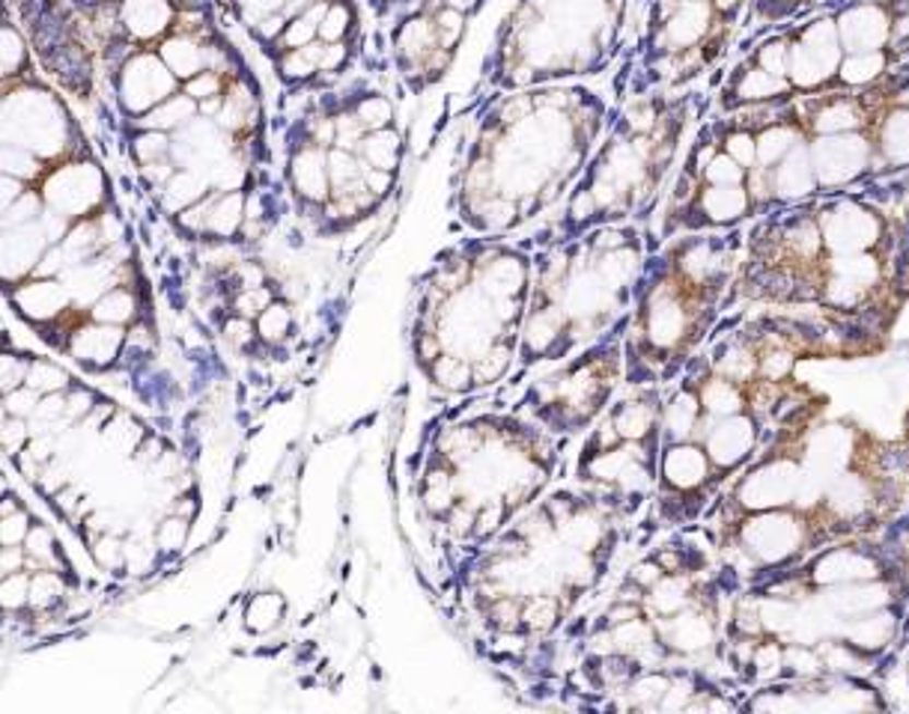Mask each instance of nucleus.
<instances>
[{"label":"nucleus","mask_w":909,"mask_h":714,"mask_svg":"<svg viewBox=\"0 0 909 714\" xmlns=\"http://www.w3.org/2000/svg\"><path fill=\"white\" fill-rule=\"evenodd\" d=\"M645 533L560 476L483 548L436 572V595L477 658L519 691Z\"/></svg>","instance_id":"obj_1"},{"label":"nucleus","mask_w":909,"mask_h":714,"mask_svg":"<svg viewBox=\"0 0 909 714\" xmlns=\"http://www.w3.org/2000/svg\"><path fill=\"white\" fill-rule=\"evenodd\" d=\"M612 110L588 81L474 98L450 164L453 227L462 236L516 238L558 215Z\"/></svg>","instance_id":"obj_2"},{"label":"nucleus","mask_w":909,"mask_h":714,"mask_svg":"<svg viewBox=\"0 0 909 714\" xmlns=\"http://www.w3.org/2000/svg\"><path fill=\"white\" fill-rule=\"evenodd\" d=\"M570 450L507 390L441 405L409 455V507L436 572L538 503L567 474Z\"/></svg>","instance_id":"obj_3"},{"label":"nucleus","mask_w":909,"mask_h":714,"mask_svg":"<svg viewBox=\"0 0 909 714\" xmlns=\"http://www.w3.org/2000/svg\"><path fill=\"white\" fill-rule=\"evenodd\" d=\"M534 257L519 238L462 236L417 274L409 360L441 405L501 390L519 360Z\"/></svg>","instance_id":"obj_4"},{"label":"nucleus","mask_w":909,"mask_h":714,"mask_svg":"<svg viewBox=\"0 0 909 714\" xmlns=\"http://www.w3.org/2000/svg\"><path fill=\"white\" fill-rule=\"evenodd\" d=\"M659 248L647 224H600L531 250V289L510 381L560 364L621 334L647 253Z\"/></svg>","instance_id":"obj_5"},{"label":"nucleus","mask_w":909,"mask_h":714,"mask_svg":"<svg viewBox=\"0 0 909 714\" xmlns=\"http://www.w3.org/2000/svg\"><path fill=\"white\" fill-rule=\"evenodd\" d=\"M662 384H624L591 429L572 441L567 479L603 507L641 524L657 495Z\"/></svg>","instance_id":"obj_6"},{"label":"nucleus","mask_w":909,"mask_h":714,"mask_svg":"<svg viewBox=\"0 0 909 714\" xmlns=\"http://www.w3.org/2000/svg\"><path fill=\"white\" fill-rule=\"evenodd\" d=\"M626 384L624 331L560 364L531 372L507 390L513 402L552 435L576 441Z\"/></svg>","instance_id":"obj_7"},{"label":"nucleus","mask_w":909,"mask_h":714,"mask_svg":"<svg viewBox=\"0 0 909 714\" xmlns=\"http://www.w3.org/2000/svg\"><path fill=\"white\" fill-rule=\"evenodd\" d=\"M114 81V93H117V105H120L126 122H134L143 117L146 110H153L155 105H162L165 98L182 90V84L176 81L174 72L167 69L165 60L158 57L153 45L138 48L126 63L110 75Z\"/></svg>","instance_id":"obj_8"},{"label":"nucleus","mask_w":909,"mask_h":714,"mask_svg":"<svg viewBox=\"0 0 909 714\" xmlns=\"http://www.w3.org/2000/svg\"><path fill=\"white\" fill-rule=\"evenodd\" d=\"M105 174H102L96 164L90 162H78V164H63L60 170L48 176L43 185V197L48 209H55L57 215L63 217H96L93 212L105 206Z\"/></svg>","instance_id":"obj_9"},{"label":"nucleus","mask_w":909,"mask_h":714,"mask_svg":"<svg viewBox=\"0 0 909 714\" xmlns=\"http://www.w3.org/2000/svg\"><path fill=\"white\" fill-rule=\"evenodd\" d=\"M117 19H120V31L138 48H143V45L162 43L174 31L179 10H176V0H120Z\"/></svg>","instance_id":"obj_10"},{"label":"nucleus","mask_w":909,"mask_h":714,"mask_svg":"<svg viewBox=\"0 0 909 714\" xmlns=\"http://www.w3.org/2000/svg\"><path fill=\"white\" fill-rule=\"evenodd\" d=\"M838 36L841 43L847 45L850 55H862V51H880L883 45L888 43L892 36V22L883 7L876 3H859V7H850L838 19Z\"/></svg>","instance_id":"obj_11"},{"label":"nucleus","mask_w":909,"mask_h":714,"mask_svg":"<svg viewBox=\"0 0 909 714\" xmlns=\"http://www.w3.org/2000/svg\"><path fill=\"white\" fill-rule=\"evenodd\" d=\"M48 248L51 241L45 238L39 221L0 233V281H19L27 271H34Z\"/></svg>","instance_id":"obj_12"},{"label":"nucleus","mask_w":909,"mask_h":714,"mask_svg":"<svg viewBox=\"0 0 909 714\" xmlns=\"http://www.w3.org/2000/svg\"><path fill=\"white\" fill-rule=\"evenodd\" d=\"M12 304L19 307V313L27 322L45 325V322H55V319L67 313L69 289L63 283H57L55 277H39V281L19 286L15 295H12Z\"/></svg>","instance_id":"obj_13"},{"label":"nucleus","mask_w":909,"mask_h":714,"mask_svg":"<svg viewBox=\"0 0 909 714\" xmlns=\"http://www.w3.org/2000/svg\"><path fill=\"white\" fill-rule=\"evenodd\" d=\"M67 602V581L60 569H39L31 574V607L55 610Z\"/></svg>","instance_id":"obj_14"},{"label":"nucleus","mask_w":909,"mask_h":714,"mask_svg":"<svg viewBox=\"0 0 909 714\" xmlns=\"http://www.w3.org/2000/svg\"><path fill=\"white\" fill-rule=\"evenodd\" d=\"M43 174V164L36 162L34 155L15 143H0V176H10V179H36Z\"/></svg>","instance_id":"obj_15"},{"label":"nucleus","mask_w":909,"mask_h":714,"mask_svg":"<svg viewBox=\"0 0 909 714\" xmlns=\"http://www.w3.org/2000/svg\"><path fill=\"white\" fill-rule=\"evenodd\" d=\"M883 69H886L883 51H862V55H850V60L841 66V78L853 87H862V84H871Z\"/></svg>","instance_id":"obj_16"},{"label":"nucleus","mask_w":909,"mask_h":714,"mask_svg":"<svg viewBox=\"0 0 909 714\" xmlns=\"http://www.w3.org/2000/svg\"><path fill=\"white\" fill-rule=\"evenodd\" d=\"M27 388H34L36 393H63L69 388V376L67 369H60L51 360H31L27 367V379H24Z\"/></svg>","instance_id":"obj_17"},{"label":"nucleus","mask_w":909,"mask_h":714,"mask_svg":"<svg viewBox=\"0 0 909 714\" xmlns=\"http://www.w3.org/2000/svg\"><path fill=\"white\" fill-rule=\"evenodd\" d=\"M27 605H31V574H27V569L7 574L0 581V610L19 614Z\"/></svg>","instance_id":"obj_18"},{"label":"nucleus","mask_w":909,"mask_h":714,"mask_svg":"<svg viewBox=\"0 0 909 714\" xmlns=\"http://www.w3.org/2000/svg\"><path fill=\"white\" fill-rule=\"evenodd\" d=\"M27 367L31 360L22 355H12V352H0V396H7L15 388H22L24 379H27Z\"/></svg>","instance_id":"obj_19"},{"label":"nucleus","mask_w":909,"mask_h":714,"mask_svg":"<svg viewBox=\"0 0 909 714\" xmlns=\"http://www.w3.org/2000/svg\"><path fill=\"white\" fill-rule=\"evenodd\" d=\"M27 441H31V429H27V420L24 417H7V420L0 423V447H3V453L10 455H19L27 447Z\"/></svg>","instance_id":"obj_20"},{"label":"nucleus","mask_w":909,"mask_h":714,"mask_svg":"<svg viewBox=\"0 0 909 714\" xmlns=\"http://www.w3.org/2000/svg\"><path fill=\"white\" fill-rule=\"evenodd\" d=\"M39 400H43V393H36L34 388L22 384V388H15L12 393L3 396V408H7V414H12V417H24V420H27V417H34Z\"/></svg>","instance_id":"obj_21"},{"label":"nucleus","mask_w":909,"mask_h":714,"mask_svg":"<svg viewBox=\"0 0 909 714\" xmlns=\"http://www.w3.org/2000/svg\"><path fill=\"white\" fill-rule=\"evenodd\" d=\"M31 527H34V524H31L27 509H15L10 515H3V519H0V545H22Z\"/></svg>","instance_id":"obj_22"},{"label":"nucleus","mask_w":909,"mask_h":714,"mask_svg":"<svg viewBox=\"0 0 909 714\" xmlns=\"http://www.w3.org/2000/svg\"><path fill=\"white\" fill-rule=\"evenodd\" d=\"M24 63L22 39L12 31H0V78H10Z\"/></svg>","instance_id":"obj_23"},{"label":"nucleus","mask_w":909,"mask_h":714,"mask_svg":"<svg viewBox=\"0 0 909 714\" xmlns=\"http://www.w3.org/2000/svg\"><path fill=\"white\" fill-rule=\"evenodd\" d=\"M43 328V340L48 343L51 348H57V352H63V348L69 346V336H51V328H60V319H55V322H45V325H36ZM55 334H60V331H55ZM63 334H72V328H63Z\"/></svg>","instance_id":"obj_24"}]
</instances>
